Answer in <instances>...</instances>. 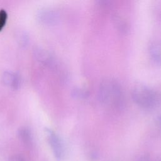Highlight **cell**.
<instances>
[{"mask_svg": "<svg viewBox=\"0 0 161 161\" xmlns=\"http://www.w3.org/2000/svg\"><path fill=\"white\" fill-rule=\"evenodd\" d=\"M149 52L152 58L161 65V41L152 43L150 47Z\"/></svg>", "mask_w": 161, "mask_h": 161, "instance_id": "cell-5", "label": "cell"}, {"mask_svg": "<svg viewBox=\"0 0 161 161\" xmlns=\"http://www.w3.org/2000/svg\"><path fill=\"white\" fill-rule=\"evenodd\" d=\"M46 134L55 158L57 160H61L64 155V148L61 139L53 131L50 129H46Z\"/></svg>", "mask_w": 161, "mask_h": 161, "instance_id": "cell-3", "label": "cell"}, {"mask_svg": "<svg viewBox=\"0 0 161 161\" xmlns=\"http://www.w3.org/2000/svg\"><path fill=\"white\" fill-rule=\"evenodd\" d=\"M8 18V14L5 10H0V31L4 26Z\"/></svg>", "mask_w": 161, "mask_h": 161, "instance_id": "cell-10", "label": "cell"}, {"mask_svg": "<svg viewBox=\"0 0 161 161\" xmlns=\"http://www.w3.org/2000/svg\"><path fill=\"white\" fill-rule=\"evenodd\" d=\"M3 81L6 85L11 86L14 89H17L20 86L21 79L19 75L16 73L6 71L3 75Z\"/></svg>", "mask_w": 161, "mask_h": 161, "instance_id": "cell-4", "label": "cell"}, {"mask_svg": "<svg viewBox=\"0 0 161 161\" xmlns=\"http://www.w3.org/2000/svg\"><path fill=\"white\" fill-rule=\"evenodd\" d=\"M131 97L138 106L146 109L154 108L158 103L157 93L150 87L144 85L135 86L131 92Z\"/></svg>", "mask_w": 161, "mask_h": 161, "instance_id": "cell-2", "label": "cell"}, {"mask_svg": "<svg viewBox=\"0 0 161 161\" xmlns=\"http://www.w3.org/2000/svg\"><path fill=\"white\" fill-rule=\"evenodd\" d=\"M113 21L115 26L117 28L123 32L126 31L128 30V24L125 20H124L121 17L116 15L113 18Z\"/></svg>", "mask_w": 161, "mask_h": 161, "instance_id": "cell-8", "label": "cell"}, {"mask_svg": "<svg viewBox=\"0 0 161 161\" xmlns=\"http://www.w3.org/2000/svg\"><path fill=\"white\" fill-rule=\"evenodd\" d=\"M100 103L111 109H120L123 106V94L119 83L110 78L104 79L98 90Z\"/></svg>", "mask_w": 161, "mask_h": 161, "instance_id": "cell-1", "label": "cell"}, {"mask_svg": "<svg viewBox=\"0 0 161 161\" xmlns=\"http://www.w3.org/2000/svg\"><path fill=\"white\" fill-rule=\"evenodd\" d=\"M156 125L160 128H161V115H159L156 119Z\"/></svg>", "mask_w": 161, "mask_h": 161, "instance_id": "cell-13", "label": "cell"}, {"mask_svg": "<svg viewBox=\"0 0 161 161\" xmlns=\"http://www.w3.org/2000/svg\"><path fill=\"white\" fill-rule=\"evenodd\" d=\"M138 161H152V160H151L150 158L149 157V156L145 155H142V156L140 158V159H139Z\"/></svg>", "mask_w": 161, "mask_h": 161, "instance_id": "cell-12", "label": "cell"}, {"mask_svg": "<svg viewBox=\"0 0 161 161\" xmlns=\"http://www.w3.org/2000/svg\"><path fill=\"white\" fill-rule=\"evenodd\" d=\"M8 161H26V160L20 155H14L9 158Z\"/></svg>", "mask_w": 161, "mask_h": 161, "instance_id": "cell-11", "label": "cell"}, {"mask_svg": "<svg viewBox=\"0 0 161 161\" xmlns=\"http://www.w3.org/2000/svg\"><path fill=\"white\" fill-rule=\"evenodd\" d=\"M40 17L45 22L52 23L57 20L58 15L55 12L51 11H45L40 14Z\"/></svg>", "mask_w": 161, "mask_h": 161, "instance_id": "cell-7", "label": "cell"}, {"mask_svg": "<svg viewBox=\"0 0 161 161\" xmlns=\"http://www.w3.org/2000/svg\"><path fill=\"white\" fill-rule=\"evenodd\" d=\"M18 135L21 140L26 145H29L32 141V136L31 131L27 128H21L19 129Z\"/></svg>", "mask_w": 161, "mask_h": 161, "instance_id": "cell-6", "label": "cell"}, {"mask_svg": "<svg viewBox=\"0 0 161 161\" xmlns=\"http://www.w3.org/2000/svg\"><path fill=\"white\" fill-rule=\"evenodd\" d=\"M72 95L78 99H86L89 96V92L84 88H75L72 91Z\"/></svg>", "mask_w": 161, "mask_h": 161, "instance_id": "cell-9", "label": "cell"}]
</instances>
